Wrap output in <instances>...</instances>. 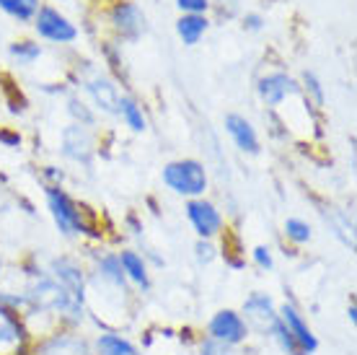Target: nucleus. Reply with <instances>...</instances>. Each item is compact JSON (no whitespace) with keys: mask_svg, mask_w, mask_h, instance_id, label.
I'll return each instance as SVG.
<instances>
[{"mask_svg":"<svg viewBox=\"0 0 357 355\" xmlns=\"http://www.w3.org/2000/svg\"><path fill=\"white\" fill-rule=\"evenodd\" d=\"M163 179L171 189H176L178 195H199L205 192V171L197 161H176V164H169L166 171H163Z\"/></svg>","mask_w":357,"mask_h":355,"instance_id":"obj_1","label":"nucleus"},{"mask_svg":"<svg viewBox=\"0 0 357 355\" xmlns=\"http://www.w3.org/2000/svg\"><path fill=\"white\" fill-rule=\"evenodd\" d=\"M36 29H39V34L47 36V39H52V42H70V39H75V27L52 8L39 10Z\"/></svg>","mask_w":357,"mask_h":355,"instance_id":"obj_2","label":"nucleus"},{"mask_svg":"<svg viewBox=\"0 0 357 355\" xmlns=\"http://www.w3.org/2000/svg\"><path fill=\"white\" fill-rule=\"evenodd\" d=\"M50 208H52V215H54V221H57V226H60V231H65V233L81 231V215H78L75 205H73L63 192H57V189L50 192Z\"/></svg>","mask_w":357,"mask_h":355,"instance_id":"obj_3","label":"nucleus"},{"mask_svg":"<svg viewBox=\"0 0 357 355\" xmlns=\"http://www.w3.org/2000/svg\"><path fill=\"white\" fill-rule=\"evenodd\" d=\"M210 332H213V338L225 340V342H238V340H243V335H246L243 321L238 319L233 311H220L213 319V324H210Z\"/></svg>","mask_w":357,"mask_h":355,"instance_id":"obj_4","label":"nucleus"},{"mask_svg":"<svg viewBox=\"0 0 357 355\" xmlns=\"http://www.w3.org/2000/svg\"><path fill=\"white\" fill-rule=\"evenodd\" d=\"M112 21H114V27L127 36H137L145 29V18H143V13H140V8H137V6H130V3L116 6V8L112 10Z\"/></svg>","mask_w":357,"mask_h":355,"instance_id":"obj_5","label":"nucleus"},{"mask_svg":"<svg viewBox=\"0 0 357 355\" xmlns=\"http://www.w3.org/2000/svg\"><path fill=\"white\" fill-rule=\"evenodd\" d=\"M24 347V335L13 317L0 309V355H18Z\"/></svg>","mask_w":357,"mask_h":355,"instance_id":"obj_6","label":"nucleus"},{"mask_svg":"<svg viewBox=\"0 0 357 355\" xmlns=\"http://www.w3.org/2000/svg\"><path fill=\"white\" fill-rule=\"evenodd\" d=\"M189 221L195 223V229L202 236H210L220 229V215L210 203H189Z\"/></svg>","mask_w":357,"mask_h":355,"instance_id":"obj_7","label":"nucleus"},{"mask_svg":"<svg viewBox=\"0 0 357 355\" xmlns=\"http://www.w3.org/2000/svg\"><path fill=\"white\" fill-rule=\"evenodd\" d=\"M225 124H228V133L233 135V140H236V145H238L241 151H249V153H257V151H259V143H257V135H254V130H251V124L246 122L243 117L231 115L228 119H225Z\"/></svg>","mask_w":357,"mask_h":355,"instance_id":"obj_8","label":"nucleus"},{"mask_svg":"<svg viewBox=\"0 0 357 355\" xmlns=\"http://www.w3.org/2000/svg\"><path fill=\"white\" fill-rule=\"evenodd\" d=\"M293 89H295L293 80L287 78V75H282V73H277V75H267V78L259 83V94L267 104H280V101H282V99H285Z\"/></svg>","mask_w":357,"mask_h":355,"instance_id":"obj_9","label":"nucleus"},{"mask_svg":"<svg viewBox=\"0 0 357 355\" xmlns=\"http://www.w3.org/2000/svg\"><path fill=\"white\" fill-rule=\"evenodd\" d=\"M282 317H285V327H287V332L293 335L295 342H298V347H301V350H313V347H316V340H313V335L308 332V327L303 324V319L295 314V309L285 306Z\"/></svg>","mask_w":357,"mask_h":355,"instance_id":"obj_10","label":"nucleus"},{"mask_svg":"<svg viewBox=\"0 0 357 355\" xmlns=\"http://www.w3.org/2000/svg\"><path fill=\"white\" fill-rule=\"evenodd\" d=\"M65 148H68V156H73V159L78 161H89L91 156V138L89 133L83 130V127H70L68 133H65Z\"/></svg>","mask_w":357,"mask_h":355,"instance_id":"obj_11","label":"nucleus"},{"mask_svg":"<svg viewBox=\"0 0 357 355\" xmlns=\"http://www.w3.org/2000/svg\"><path fill=\"white\" fill-rule=\"evenodd\" d=\"M89 91L93 94L96 104H101V107L107 109V112H116V109H119V99H116V91H114V86H112L107 78L91 80Z\"/></svg>","mask_w":357,"mask_h":355,"instance_id":"obj_12","label":"nucleus"},{"mask_svg":"<svg viewBox=\"0 0 357 355\" xmlns=\"http://www.w3.org/2000/svg\"><path fill=\"white\" fill-rule=\"evenodd\" d=\"M176 29H178V36H181L187 45H195L197 39L205 34L207 21L199 16V13H189V16H184L181 21H178Z\"/></svg>","mask_w":357,"mask_h":355,"instance_id":"obj_13","label":"nucleus"},{"mask_svg":"<svg viewBox=\"0 0 357 355\" xmlns=\"http://www.w3.org/2000/svg\"><path fill=\"white\" fill-rule=\"evenodd\" d=\"M54 270H57V280H60V285H63L65 291H68L73 298H81V288H83L81 273L73 265H68V262H57Z\"/></svg>","mask_w":357,"mask_h":355,"instance_id":"obj_14","label":"nucleus"},{"mask_svg":"<svg viewBox=\"0 0 357 355\" xmlns=\"http://www.w3.org/2000/svg\"><path fill=\"white\" fill-rule=\"evenodd\" d=\"M39 355H89V350H86V345H83L81 340L63 338V340L50 342Z\"/></svg>","mask_w":357,"mask_h":355,"instance_id":"obj_15","label":"nucleus"},{"mask_svg":"<svg viewBox=\"0 0 357 355\" xmlns=\"http://www.w3.org/2000/svg\"><path fill=\"white\" fill-rule=\"evenodd\" d=\"M246 311L259 327H275V314H272V306H269L267 298H251L246 303Z\"/></svg>","mask_w":357,"mask_h":355,"instance_id":"obj_16","label":"nucleus"},{"mask_svg":"<svg viewBox=\"0 0 357 355\" xmlns=\"http://www.w3.org/2000/svg\"><path fill=\"white\" fill-rule=\"evenodd\" d=\"M36 6H39L36 0H0V8L16 16L18 21H29L36 13Z\"/></svg>","mask_w":357,"mask_h":355,"instance_id":"obj_17","label":"nucleus"},{"mask_svg":"<svg viewBox=\"0 0 357 355\" xmlns=\"http://www.w3.org/2000/svg\"><path fill=\"white\" fill-rule=\"evenodd\" d=\"M98 347H101V353H104V355H137V353H135V347L130 345V342H125L122 338H114V335H107V338H101Z\"/></svg>","mask_w":357,"mask_h":355,"instance_id":"obj_18","label":"nucleus"},{"mask_svg":"<svg viewBox=\"0 0 357 355\" xmlns=\"http://www.w3.org/2000/svg\"><path fill=\"white\" fill-rule=\"evenodd\" d=\"M119 112L125 115V119H127V124L132 127L135 133H140V130H145V119H143V115H140V109L135 107L130 99H122L119 101Z\"/></svg>","mask_w":357,"mask_h":355,"instance_id":"obj_19","label":"nucleus"},{"mask_svg":"<svg viewBox=\"0 0 357 355\" xmlns=\"http://www.w3.org/2000/svg\"><path fill=\"white\" fill-rule=\"evenodd\" d=\"M119 265L130 273V277H132V280H137V283H143V285L148 283V280H145V267H143V262L137 259V254H132V252H125V254H122V259H119Z\"/></svg>","mask_w":357,"mask_h":355,"instance_id":"obj_20","label":"nucleus"},{"mask_svg":"<svg viewBox=\"0 0 357 355\" xmlns=\"http://www.w3.org/2000/svg\"><path fill=\"white\" fill-rule=\"evenodd\" d=\"M275 332H277V338H280V342H282V347H285V350H290L293 355L301 353V347H298V342L293 340V335L287 332V327H282V324H277V321H275Z\"/></svg>","mask_w":357,"mask_h":355,"instance_id":"obj_21","label":"nucleus"},{"mask_svg":"<svg viewBox=\"0 0 357 355\" xmlns=\"http://www.w3.org/2000/svg\"><path fill=\"white\" fill-rule=\"evenodd\" d=\"M287 236L295 241H308V236H311V231H308V226L301 221H287Z\"/></svg>","mask_w":357,"mask_h":355,"instance_id":"obj_22","label":"nucleus"},{"mask_svg":"<svg viewBox=\"0 0 357 355\" xmlns=\"http://www.w3.org/2000/svg\"><path fill=\"white\" fill-rule=\"evenodd\" d=\"M178 8L187 10V13H199V10L207 8V0H176Z\"/></svg>","mask_w":357,"mask_h":355,"instance_id":"obj_23","label":"nucleus"},{"mask_svg":"<svg viewBox=\"0 0 357 355\" xmlns=\"http://www.w3.org/2000/svg\"><path fill=\"white\" fill-rule=\"evenodd\" d=\"M10 52L16 55V57L31 60V57H36V55H39V47H34V45H16V47H10Z\"/></svg>","mask_w":357,"mask_h":355,"instance_id":"obj_24","label":"nucleus"},{"mask_svg":"<svg viewBox=\"0 0 357 355\" xmlns=\"http://www.w3.org/2000/svg\"><path fill=\"white\" fill-rule=\"evenodd\" d=\"M104 270H107L109 277H114L116 283H122V275H119V262H116V259H104Z\"/></svg>","mask_w":357,"mask_h":355,"instance_id":"obj_25","label":"nucleus"},{"mask_svg":"<svg viewBox=\"0 0 357 355\" xmlns=\"http://www.w3.org/2000/svg\"><path fill=\"white\" fill-rule=\"evenodd\" d=\"M254 257H257V262H259L261 267H272V259H269L267 249H257V252H254Z\"/></svg>","mask_w":357,"mask_h":355,"instance_id":"obj_26","label":"nucleus"},{"mask_svg":"<svg viewBox=\"0 0 357 355\" xmlns=\"http://www.w3.org/2000/svg\"><path fill=\"white\" fill-rule=\"evenodd\" d=\"M202 355H228V353H225V347H220V345H215V342H210V345H205Z\"/></svg>","mask_w":357,"mask_h":355,"instance_id":"obj_27","label":"nucleus"},{"mask_svg":"<svg viewBox=\"0 0 357 355\" xmlns=\"http://www.w3.org/2000/svg\"><path fill=\"white\" fill-rule=\"evenodd\" d=\"M197 249H199V259H205V262H207V259H213V247H207V244H199Z\"/></svg>","mask_w":357,"mask_h":355,"instance_id":"obj_28","label":"nucleus"}]
</instances>
